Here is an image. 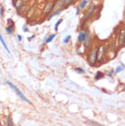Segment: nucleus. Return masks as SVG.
Instances as JSON below:
<instances>
[{"label":"nucleus","instance_id":"f257e3e1","mask_svg":"<svg viewBox=\"0 0 125 126\" xmlns=\"http://www.w3.org/2000/svg\"><path fill=\"white\" fill-rule=\"evenodd\" d=\"M88 63L91 67H95L98 63V47H92L88 55Z\"/></svg>","mask_w":125,"mask_h":126},{"label":"nucleus","instance_id":"f03ea898","mask_svg":"<svg viewBox=\"0 0 125 126\" xmlns=\"http://www.w3.org/2000/svg\"><path fill=\"white\" fill-rule=\"evenodd\" d=\"M96 9H97V4L95 2H91L89 6V8L86 11V14L84 16V19H83V22L87 23L90 19L91 18V16H93L95 12H96Z\"/></svg>","mask_w":125,"mask_h":126},{"label":"nucleus","instance_id":"7ed1b4c3","mask_svg":"<svg viewBox=\"0 0 125 126\" xmlns=\"http://www.w3.org/2000/svg\"><path fill=\"white\" fill-rule=\"evenodd\" d=\"M6 84L9 86L10 88L12 89L14 92H16V94L17 95V96H18V97L20 98L21 100H23L24 101H26L27 103H29V102H30V101H28V98H27L25 96V95L23 94V92H22L21 91H20V90H19V89L17 88V87H16V85H15V84H14V83H12V82H10V81H6Z\"/></svg>","mask_w":125,"mask_h":126},{"label":"nucleus","instance_id":"20e7f679","mask_svg":"<svg viewBox=\"0 0 125 126\" xmlns=\"http://www.w3.org/2000/svg\"><path fill=\"white\" fill-rule=\"evenodd\" d=\"M106 52H107V49L105 46L103 45H100L99 47H98V63H101L104 60V57H105V55H106Z\"/></svg>","mask_w":125,"mask_h":126},{"label":"nucleus","instance_id":"39448f33","mask_svg":"<svg viewBox=\"0 0 125 126\" xmlns=\"http://www.w3.org/2000/svg\"><path fill=\"white\" fill-rule=\"evenodd\" d=\"M85 32H86V38H85V40L83 42V47H84V49H87L92 43V35H91V30L89 29H86Z\"/></svg>","mask_w":125,"mask_h":126},{"label":"nucleus","instance_id":"423d86ee","mask_svg":"<svg viewBox=\"0 0 125 126\" xmlns=\"http://www.w3.org/2000/svg\"><path fill=\"white\" fill-rule=\"evenodd\" d=\"M54 7H55V0L47 1L44 7V15H49L54 10Z\"/></svg>","mask_w":125,"mask_h":126},{"label":"nucleus","instance_id":"0eeeda50","mask_svg":"<svg viewBox=\"0 0 125 126\" xmlns=\"http://www.w3.org/2000/svg\"><path fill=\"white\" fill-rule=\"evenodd\" d=\"M118 37H119V47H123L125 44V27L121 29L118 33Z\"/></svg>","mask_w":125,"mask_h":126},{"label":"nucleus","instance_id":"6e6552de","mask_svg":"<svg viewBox=\"0 0 125 126\" xmlns=\"http://www.w3.org/2000/svg\"><path fill=\"white\" fill-rule=\"evenodd\" d=\"M85 38H86V32L85 30H80V31L78 32V42L79 44H83V42L85 40Z\"/></svg>","mask_w":125,"mask_h":126},{"label":"nucleus","instance_id":"1a4fd4ad","mask_svg":"<svg viewBox=\"0 0 125 126\" xmlns=\"http://www.w3.org/2000/svg\"><path fill=\"white\" fill-rule=\"evenodd\" d=\"M63 10H64V8H58V9H55V11H53V12L51 13V14H49L48 15V16H47V21H49V20H51V19L53 18L54 16H58L59 14H60V13L62 12Z\"/></svg>","mask_w":125,"mask_h":126},{"label":"nucleus","instance_id":"9d476101","mask_svg":"<svg viewBox=\"0 0 125 126\" xmlns=\"http://www.w3.org/2000/svg\"><path fill=\"white\" fill-rule=\"evenodd\" d=\"M29 8H30V6H28V5H27V4H24V5H23V6H22L19 9L16 10V11H17V13H18L19 15H23V14H25V13L28 12Z\"/></svg>","mask_w":125,"mask_h":126},{"label":"nucleus","instance_id":"9b49d317","mask_svg":"<svg viewBox=\"0 0 125 126\" xmlns=\"http://www.w3.org/2000/svg\"><path fill=\"white\" fill-rule=\"evenodd\" d=\"M63 6H65V0H55V7H54V9L62 8Z\"/></svg>","mask_w":125,"mask_h":126},{"label":"nucleus","instance_id":"f8f14e48","mask_svg":"<svg viewBox=\"0 0 125 126\" xmlns=\"http://www.w3.org/2000/svg\"><path fill=\"white\" fill-rule=\"evenodd\" d=\"M88 5H89V0H80L78 3V6L81 10L85 9L88 6Z\"/></svg>","mask_w":125,"mask_h":126},{"label":"nucleus","instance_id":"ddd939ff","mask_svg":"<svg viewBox=\"0 0 125 126\" xmlns=\"http://www.w3.org/2000/svg\"><path fill=\"white\" fill-rule=\"evenodd\" d=\"M55 37H56V34H55V33H53V34H50L49 36H47V38L44 41V43L42 44V46H45V45L47 44V43H50V42H51V41L55 38Z\"/></svg>","mask_w":125,"mask_h":126},{"label":"nucleus","instance_id":"4468645a","mask_svg":"<svg viewBox=\"0 0 125 126\" xmlns=\"http://www.w3.org/2000/svg\"><path fill=\"white\" fill-rule=\"evenodd\" d=\"M23 5H24V0H15L14 2V6L16 10L19 9Z\"/></svg>","mask_w":125,"mask_h":126},{"label":"nucleus","instance_id":"2eb2a0df","mask_svg":"<svg viewBox=\"0 0 125 126\" xmlns=\"http://www.w3.org/2000/svg\"><path fill=\"white\" fill-rule=\"evenodd\" d=\"M14 29H15V25H14V23H12V24H10V25H8L7 27L6 28V33L8 35H11L13 34V32H14Z\"/></svg>","mask_w":125,"mask_h":126},{"label":"nucleus","instance_id":"dca6fc26","mask_svg":"<svg viewBox=\"0 0 125 126\" xmlns=\"http://www.w3.org/2000/svg\"><path fill=\"white\" fill-rule=\"evenodd\" d=\"M104 77H105V74H104L102 71H98V72H96V75L94 77V79H95L96 81H98V80H100V79H103Z\"/></svg>","mask_w":125,"mask_h":126},{"label":"nucleus","instance_id":"f3484780","mask_svg":"<svg viewBox=\"0 0 125 126\" xmlns=\"http://www.w3.org/2000/svg\"><path fill=\"white\" fill-rule=\"evenodd\" d=\"M0 41H1V44H2V46H3V47H5V49L6 50V52H8V53H10L9 48H8V47L6 46V42H5V40H4V38H3V37H2V35H1V33H0Z\"/></svg>","mask_w":125,"mask_h":126},{"label":"nucleus","instance_id":"a211bd4d","mask_svg":"<svg viewBox=\"0 0 125 126\" xmlns=\"http://www.w3.org/2000/svg\"><path fill=\"white\" fill-rule=\"evenodd\" d=\"M74 71L77 72L78 74H85L86 73V70L82 67H76V68H74Z\"/></svg>","mask_w":125,"mask_h":126},{"label":"nucleus","instance_id":"6ab92c4d","mask_svg":"<svg viewBox=\"0 0 125 126\" xmlns=\"http://www.w3.org/2000/svg\"><path fill=\"white\" fill-rule=\"evenodd\" d=\"M35 13V6H33L31 8V10H30V8L28 9V11L27 12V18L29 19L30 17H32L33 16V15H34Z\"/></svg>","mask_w":125,"mask_h":126},{"label":"nucleus","instance_id":"aec40b11","mask_svg":"<svg viewBox=\"0 0 125 126\" xmlns=\"http://www.w3.org/2000/svg\"><path fill=\"white\" fill-rule=\"evenodd\" d=\"M125 69V65L124 64H121V65H118V67L115 69V74H118V73H121Z\"/></svg>","mask_w":125,"mask_h":126},{"label":"nucleus","instance_id":"412c9836","mask_svg":"<svg viewBox=\"0 0 125 126\" xmlns=\"http://www.w3.org/2000/svg\"><path fill=\"white\" fill-rule=\"evenodd\" d=\"M87 124L89 125H93V126H102V124L97 123V122H93V121L91 120H87Z\"/></svg>","mask_w":125,"mask_h":126},{"label":"nucleus","instance_id":"4be33fe9","mask_svg":"<svg viewBox=\"0 0 125 126\" xmlns=\"http://www.w3.org/2000/svg\"><path fill=\"white\" fill-rule=\"evenodd\" d=\"M63 19L62 18H60L58 21L56 22V24H55V27H54V29H55V31H58L59 30V27H60V25L62 23Z\"/></svg>","mask_w":125,"mask_h":126},{"label":"nucleus","instance_id":"5701e85b","mask_svg":"<svg viewBox=\"0 0 125 126\" xmlns=\"http://www.w3.org/2000/svg\"><path fill=\"white\" fill-rule=\"evenodd\" d=\"M6 125H8V126H13V125H14V124H13L12 117L10 116V115H8V116L6 117Z\"/></svg>","mask_w":125,"mask_h":126},{"label":"nucleus","instance_id":"b1692460","mask_svg":"<svg viewBox=\"0 0 125 126\" xmlns=\"http://www.w3.org/2000/svg\"><path fill=\"white\" fill-rule=\"evenodd\" d=\"M70 39H71V36H70V35H68V36L63 39V43H64V44H68V43H69Z\"/></svg>","mask_w":125,"mask_h":126},{"label":"nucleus","instance_id":"393cba45","mask_svg":"<svg viewBox=\"0 0 125 126\" xmlns=\"http://www.w3.org/2000/svg\"><path fill=\"white\" fill-rule=\"evenodd\" d=\"M114 74H115V70L110 69V70H109V71H108V73H107V76H108V77H109V78H112L113 76H114Z\"/></svg>","mask_w":125,"mask_h":126},{"label":"nucleus","instance_id":"a878e982","mask_svg":"<svg viewBox=\"0 0 125 126\" xmlns=\"http://www.w3.org/2000/svg\"><path fill=\"white\" fill-rule=\"evenodd\" d=\"M73 2H74L73 0H65V7L69 6L72 3H73Z\"/></svg>","mask_w":125,"mask_h":126},{"label":"nucleus","instance_id":"bb28decb","mask_svg":"<svg viewBox=\"0 0 125 126\" xmlns=\"http://www.w3.org/2000/svg\"><path fill=\"white\" fill-rule=\"evenodd\" d=\"M38 24V20H32L31 22L29 23V26H36Z\"/></svg>","mask_w":125,"mask_h":126},{"label":"nucleus","instance_id":"cd10ccee","mask_svg":"<svg viewBox=\"0 0 125 126\" xmlns=\"http://www.w3.org/2000/svg\"><path fill=\"white\" fill-rule=\"evenodd\" d=\"M80 11H81V9L79 8V6H76V15H79L80 14Z\"/></svg>","mask_w":125,"mask_h":126},{"label":"nucleus","instance_id":"c85d7f7f","mask_svg":"<svg viewBox=\"0 0 125 126\" xmlns=\"http://www.w3.org/2000/svg\"><path fill=\"white\" fill-rule=\"evenodd\" d=\"M23 31L24 32H28V27H27V25H24L23 26Z\"/></svg>","mask_w":125,"mask_h":126},{"label":"nucleus","instance_id":"c756f323","mask_svg":"<svg viewBox=\"0 0 125 126\" xmlns=\"http://www.w3.org/2000/svg\"><path fill=\"white\" fill-rule=\"evenodd\" d=\"M0 15H1V16H3V15H4V8H3V6H1V7H0Z\"/></svg>","mask_w":125,"mask_h":126},{"label":"nucleus","instance_id":"7c9ffc66","mask_svg":"<svg viewBox=\"0 0 125 126\" xmlns=\"http://www.w3.org/2000/svg\"><path fill=\"white\" fill-rule=\"evenodd\" d=\"M16 38H17V39H18V41H22V36L21 35H17V36H16Z\"/></svg>","mask_w":125,"mask_h":126},{"label":"nucleus","instance_id":"2f4dec72","mask_svg":"<svg viewBox=\"0 0 125 126\" xmlns=\"http://www.w3.org/2000/svg\"><path fill=\"white\" fill-rule=\"evenodd\" d=\"M34 38H35V35H32L31 37H28V40L30 41V40H32V39H33Z\"/></svg>","mask_w":125,"mask_h":126},{"label":"nucleus","instance_id":"473e14b6","mask_svg":"<svg viewBox=\"0 0 125 126\" xmlns=\"http://www.w3.org/2000/svg\"><path fill=\"white\" fill-rule=\"evenodd\" d=\"M77 53L82 54V51H80V47H78V49H77Z\"/></svg>","mask_w":125,"mask_h":126},{"label":"nucleus","instance_id":"72a5a7b5","mask_svg":"<svg viewBox=\"0 0 125 126\" xmlns=\"http://www.w3.org/2000/svg\"><path fill=\"white\" fill-rule=\"evenodd\" d=\"M122 91H123V92H125V84L123 85V89H122Z\"/></svg>","mask_w":125,"mask_h":126},{"label":"nucleus","instance_id":"f704fd0d","mask_svg":"<svg viewBox=\"0 0 125 126\" xmlns=\"http://www.w3.org/2000/svg\"><path fill=\"white\" fill-rule=\"evenodd\" d=\"M73 1H74V2H76V1H78V0H73Z\"/></svg>","mask_w":125,"mask_h":126}]
</instances>
